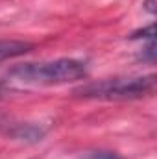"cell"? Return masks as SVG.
I'll return each instance as SVG.
<instances>
[{"label":"cell","instance_id":"obj_5","mask_svg":"<svg viewBox=\"0 0 157 159\" xmlns=\"http://www.w3.org/2000/svg\"><path fill=\"white\" fill-rule=\"evenodd\" d=\"M154 35H155V28H154V24H152V26H148V28H146V30H142V32H135V34L131 35V39H139V37L154 39Z\"/></svg>","mask_w":157,"mask_h":159},{"label":"cell","instance_id":"obj_4","mask_svg":"<svg viewBox=\"0 0 157 159\" xmlns=\"http://www.w3.org/2000/svg\"><path fill=\"white\" fill-rule=\"evenodd\" d=\"M79 159H122L115 152H89L85 156H81Z\"/></svg>","mask_w":157,"mask_h":159},{"label":"cell","instance_id":"obj_6","mask_svg":"<svg viewBox=\"0 0 157 159\" xmlns=\"http://www.w3.org/2000/svg\"><path fill=\"white\" fill-rule=\"evenodd\" d=\"M0 89H2V85H0Z\"/></svg>","mask_w":157,"mask_h":159},{"label":"cell","instance_id":"obj_1","mask_svg":"<svg viewBox=\"0 0 157 159\" xmlns=\"http://www.w3.org/2000/svg\"><path fill=\"white\" fill-rule=\"evenodd\" d=\"M87 74V67L78 59H54L44 63H26L11 70V76L24 83L35 85H59L74 80H81Z\"/></svg>","mask_w":157,"mask_h":159},{"label":"cell","instance_id":"obj_3","mask_svg":"<svg viewBox=\"0 0 157 159\" xmlns=\"http://www.w3.org/2000/svg\"><path fill=\"white\" fill-rule=\"evenodd\" d=\"M32 48H34V44L24 43V41H0V61L24 56Z\"/></svg>","mask_w":157,"mask_h":159},{"label":"cell","instance_id":"obj_2","mask_svg":"<svg viewBox=\"0 0 157 159\" xmlns=\"http://www.w3.org/2000/svg\"><path fill=\"white\" fill-rule=\"evenodd\" d=\"M154 87H155V76H139V78L104 80V81L81 87L78 93L85 98L118 100V98H139V96L150 94Z\"/></svg>","mask_w":157,"mask_h":159}]
</instances>
